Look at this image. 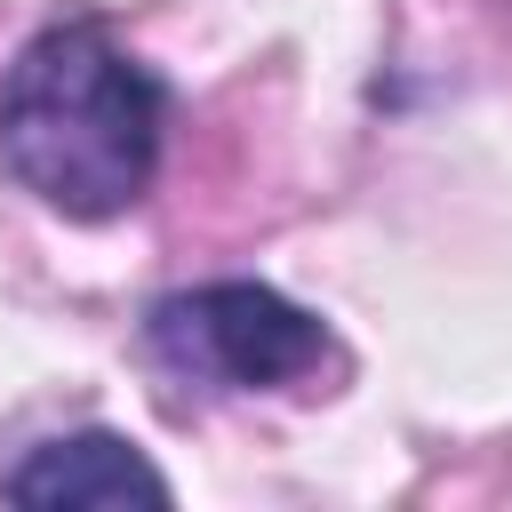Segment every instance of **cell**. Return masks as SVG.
<instances>
[{
  "label": "cell",
  "instance_id": "cell-3",
  "mask_svg": "<svg viewBox=\"0 0 512 512\" xmlns=\"http://www.w3.org/2000/svg\"><path fill=\"white\" fill-rule=\"evenodd\" d=\"M0 496L8 504H32V512H112V504H168L176 488L120 432H64V440L32 448L0 480Z\"/></svg>",
  "mask_w": 512,
  "mask_h": 512
},
{
  "label": "cell",
  "instance_id": "cell-1",
  "mask_svg": "<svg viewBox=\"0 0 512 512\" xmlns=\"http://www.w3.org/2000/svg\"><path fill=\"white\" fill-rule=\"evenodd\" d=\"M160 160V80L96 24H48L0 80V168L56 216H120Z\"/></svg>",
  "mask_w": 512,
  "mask_h": 512
},
{
  "label": "cell",
  "instance_id": "cell-2",
  "mask_svg": "<svg viewBox=\"0 0 512 512\" xmlns=\"http://www.w3.org/2000/svg\"><path fill=\"white\" fill-rule=\"evenodd\" d=\"M144 344L160 368L224 392H272L328 360V328L264 280H208V288L160 296L144 320Z\"/></svg>",
  "mask_w": 512,
  "mask_h": 512
}]
</instances>
